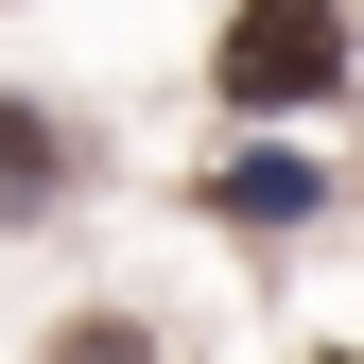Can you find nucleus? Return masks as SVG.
Instances as JSON below:
<instances>
[{"mask_svg":"<svg viewBox=\"0 0 364 364\" xmlns=\"http://www.w3.org/2000/svg\"><path fill=\"white\" fill-rule=\"evenodd\" d=\"M208 70H225V105H312V87H347V18L330 0H243Z\"/></svg>","mask_w":364,"mask_h":364,"instance_id":"1","label":"nucleus"},{"mask_svg":"<svg viewBox=\"0 0 364 364\" xmlns=\"http://www.w3.org/2000/svg\"><path fill=\"white\" fill-rule=\"evenodd\" d=\"M53 364H156V330H122V312H70V347Z\"/></svg>","mask_w":364,"mask_h":364,"instance_id":"4","label":"nucleus"},{"mask_svg":"<svg viewBox=\"0 0 364 364\" xmlns=\"http://www.w3.org/2000/svg\"><path fill=\"white\" fill-rule=\"evenodd\" d=\"M70 191V139H53V105H0V225H35Z\"/></svg>","mask_w":364,"mask_h":364,"instance_id":"2","label":"nucleus"},{"mask_svg":"<svg viewBox=\"0 0 364 364\" xmlns=\"http://www.w3.org/2000/svg\"><path fill=\"white\" fill-rule=\"evenodd\" d=\"M347 364H364V347H347Z\"/></svg>","mask_w":364,"mask_h":364,"instance_id":"5","label":"nucleus"},{"mask_svg":"<svg viewBox=\"0 0 364 364\" xmlns=\"http://www.w3.org/2000/svg\"><path fill=\"white\" fill-rule=\"evenodd\" d=\"M208 191H225V208H243V225H312V208H330V173H312V156H278V139H260V156H225V173H208Z\"/></svg>","mask_w":364,"mask_h":364,"instance_id":"3","label":"nucleus"}]
</instances>
